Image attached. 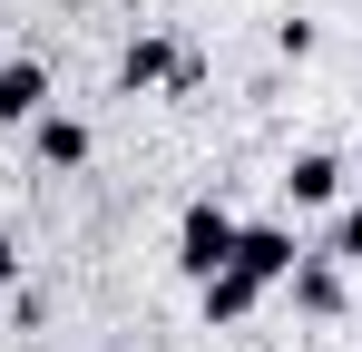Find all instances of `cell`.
Returning <instances> with one entry per match:
<instances>
[{"instance_id": "cell-1", "label": "cell", "mask_w": 362, "mask_h": 352, "mask_svg": "<svg viewBox=\"0 0 362 352\" xmlns=\"http://www.w3.org/2000/svg\"><path fill=\"white\" fill-rule=\"evenodd\" d=\"M235 235H245V225L216 206V196H196V206L177 216V274H196V284H206L216 264H235Z\"/></svg>"}, {"instance_id": "cell-2", "label": "cell", "mask_w": 362, "mask_h": 352, "mask_svg": "<svg viewBox=\"0 0 362 352\" xmlns=\"http://www.w3.org/2000/svg\"><path fill=\"white\" fill-rule=\"evenodd\" d=\"M88 147H98V137H88V117H69V108H40V117H30V157H40L49 176L88 167Z\"/></svg>"}, {"instance_id": "cell-3", "label": "cell", "mask_w": 362, "mask_h": 352, "mask_svg": "<svg viewBox=\"0 0 362 352\" xmlns=\"http://www.w3.org/2000/svg\"><path fill=\"white\" fill-rule=\"evenodd\" d=\"M264 293H274L264 274H245V264H216V274L196 284V313H206V323H245V313H255Z\"/></svg>"}, {"instance_id": "cell-4", "label": "cell", "mask_w": 362, "mask_h": 352, "mask_svg": "<svg viewBox=\"0 0 362 352\" xmlns=\"http://www.w3.org/2000/svg\"><path fill=\"white\" fill-rule=\"evenodd\" d=\"M177 40H167V30H137V40H127V59H118V88L127 98H147V88H167V78H177Z\"/></svg>"}, {"instance_id": "cell-5", "label": "cell", "mask_w": 362, "mask_h": 352, "mask_svg": "<svg viewBox=\"0 0 362 352\" xmlns=\"http://www.w3.org/2000/svg\"><path fill=\"white\" fill-rule=\"evenodd\" d=\"M284 293H294V313H313V323H333V313H343V264H333V254H294V274H284Z\"/></svg>"}, {"instance_id": "cell-6", "label": "cell", "mask_w": 362, "mask_h": 352, "mask_svg": "<svg viewBox=\"0 0 362 352\" xmlns=\"http://www.w3.org/2000/svg\"><path fill=\"white\" fill-rule=\"evenodd\" d=\"M49 108V59H0V127H30Z\"/></svg>"}, {"instance_id": "cell-7", "label": "cell", "mask_w": 362, "mask_h": 352, "mask_svg": "<svg viewBox=\"0 0 362 352\" xmlns=\"http://www.w3.org/2000/svg\"><path fill=\"white\" fill-rule=\"evenodd\" d=\"M343 157H333V147H303L294 167H284V206H333V196H343Z\"/></svg>"}, {"instance_id": "cell-8", "label": "cell", "mask_w": 362, "mask_h": 352, "mask_svg": "<svg viewBox=\"0 0 362 352\" xmlns=\"http://www.w3.org/2000/svg\"><path fill=\"white\" fill-rule=\"evenodd\" d=\"M294 254H303L294 225H245V235H235V264H245V274H264V284H284V274H294Z\"/></svg>"}, {"instance_id": "cell-9", "label": "cell", "mask_w": 362, "mask_h": 352, "mask_svg": "<svg viewBox=\"0 0 362 352\" xmlns=\"http://www.w3.org/2000/svg\"><path fill=\"white\" fill-rule=\"evenodd\" d=\"M323 254H333V264H362V196L333 216V245H323Z\"/></svg>"}, {"instance_id": "cell-10", "label": "cell", "mask_w": 362, "mask_h": 352, "mask_svg": "<svg viewBox=\"0 0 362 352\" xmlns=\"http://www.w3.org/2000/svg\"><path fill=\"white\" fill-rule=\"evenodd\" d=\"M20 284V245H10V235H0V293Z\"/></svg>"}]
</instances>
